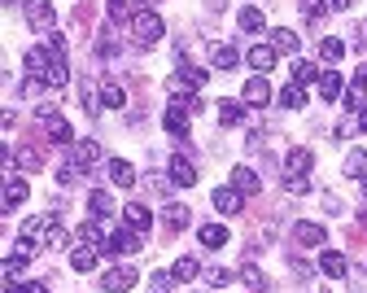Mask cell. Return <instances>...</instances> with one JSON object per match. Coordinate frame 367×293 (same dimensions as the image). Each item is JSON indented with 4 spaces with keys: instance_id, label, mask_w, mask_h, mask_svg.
Returning <instances> with one entry per match:
<instances>
[{
    "instance_id": "obj_1",
    "label": "cell",
    "mask_w": 367,
    "mask_h": 293,
    "mask_svg": "<svg viewBox=\"0 0 367 293\" xmlns=\"http://www.w3.org/2000/svg\"><path fill=\"white\" fill-rule=\"evenodd\" d=\"M131 31H136V44L149 48V44H158V40H162V31H166V27H162V18H158L153 9H140L136 18H131Z\"/></svg>"
},
{
    "instance_id": "obj_2",
    "label": "cell",
    "mask_w": 367,
    "mask_h": 293,
    "mask_svg": "<svg viewBox=\"0 0 367 293\" xmlns=\"http://www.w3.org/2000/svg\"><path fill=\"white\" fill-rule=\"evenodd\" d=\"M210 206L219 210V215H241L245 193H241L237 184H223V188H214V193H210Z\"/></svg>"
},
{
    "instance_id": "obj_3",
    "label": "cell",
    "mask_w": 367,
    "mask_h": 293,
    "mask_svg": "<svg viewBox=\"0 0 367 293\" xmlns=\"http://www.w3.org/2000/svg\"><path fill=\"white\" fill-rule=\"evenodd\" d=\"M136 246H140V232H136V227H114V232L105 236L101 254H105V258H110V254H131Z\"/></svg>"
},
{
    "instance_id": "obj_4",
    "label": "cell",
    "mask_w": 367,
    "mask_h": 293,
    "mask_svg": "<svg viewBox=\"0 0 367 293\" xmlns=\"http://www.w3.org/2000/svg\"><path fill=\"white\" fill-rule=\"evenodd\" d=\"M44 136L53 140V144H75V127L61 119V114H53V110H44Z\"/></svg>"
},
{
    "instance_id": "obj_5",
    "label": "cell",
    "mask_w": 367,
    "mask_h": 293,
    "mask_svg": "<svg viewBox=\"0 0 367 293\" xmlns=\"http://www.w3.org/2000/svg\"><path fill=\"white\" fill-rule=\"evenodd\" d=\"M241 101H245V105H254V110H262L267 101H271V88H267V79H262V75H249V79H245Z\"/></svg>"
},
{
    "instance_id": "obj_6",
    "label": "cell",
    "mask_w": 367,
    "mask_h": 293,
    "mask_svg": "<svg viewBox=\"0 0 367 293\" xmlns=\"http://www.w3.org/2000/svg\"><path fill=\"white\" fill-rule=\"evenodd\" d=\"M188 105H184V101H175L171 110H166L162 114V127H166V132H171V136H188Z\"/></svg>"
},
{
    "instance_id": "obj_7",
    "label": "cell",
    "mask_w": 367,
    "mask_h": 293,
    "mask_svg": "<svg viewBox=\"0 0 367 293\" xmlns=\"http://www.w3.org/2000/svg\"><path fill=\"white\" fill-rule=\"evenodd\" d=\"M123 223H127V227H136V232H149V227H153V210H149L144 202H127Z\"/></svg>"
},
{
    "instance_id": "obj_8",
    "label": "cell",
    "mask_w": 367,
    "mask_h": 293,
    "mask_svg": "<svg viewBox=\"0 0 367 293\" xmlns=\"http://www.w3.org/2000/svg\"><path fill=\"white\" fill-rule=\"evenodd\" d=\"M27 22L36 27V31H40V27L48 31V27L57 22V13H53V5H48V0H27Z\"/></svg>"
},
{
    "instance_id": "obj_9",
    "label": "cell",
    "mask_w": 367,
    "mask_h": 293,
    "mask_svg": "<svg viewBox=\"0 0 367 293\" xmlns=\"http://www.w3.org/2000/svg\"><path fill=\"white\" fill-rule=\"evenodd\" d=\"M131 285H136V271L131 267H114V271L101 276V289H110V293H127Z\"/></svg>"
},
{
    "instance_id": "obj_10",
    "label": "cell",
    "mask_w": 367,
    "mask_h": 293,
    "mask_svg": "<svg viewBox=\"0 0 367 293\" xmlns=\"http://www.w3.org/2000/svg\"><path fill=\"white\" fill-rule=\"evenodd\" d=\"M105 171H110V184H119V188H131V184H136V167H131V162H123V158H110Z\"/></svg>"
},
{
    "instance_id": "obj_11",
    "label": "cell",
    "mask_w": 367,
    "mask_h": 293,
    "mask_svg": "<svg viewBox=\"0 0 367 293\" xmlns=\"http://www.w3.org/2000/svg\"><path fill=\"white\" fill-rule=\"evenodd\" d=\"M70 162H75V167H92V162H101V144H96V140H75L70 144Z\"/></svg>"
},
{
    "instance_id": "obj_12",
    "label": "cell",
    "mask_w": 367,
    "mask_h": 293,
    "mask_svg": "<svg viewBox=\"0 0 367 293\" xmlns=\"http://www.w3.org/2000/svg\"><path fill=\"white\" fill-rule=\"evenodd\" d=\"M171 184H179V188H193L197 184V167H193V162L188 158H171Z\"/></svg>"
},
{
    "instance_id": "obj_13",
    "label": "cell",
    "mask_w": 367,
    "mask_h": 293,
    "mask_svg": "<svg viewBox=\"0 0 367 293\" xmlns=\"http://www.w3.org/2000/svg\"><path fill=\"white\" fill-rule=\"evenodd\" d=\"M276 48L271 44H254V48H249V70H258V75H267V70H271L276 66Z\"/></svg>"
},
{
    "instance_id": "obj_14",
    "label": "cell",
    "mask_w": 367,
    "mask_h": 293,
    "mask_svg": "<svg viewBox=\"0 0 367 293\" xmlns=\"http://www.w3.org/2000/svg\"><path fill=\"white\" fill-rule=\"evenodd\" d=\"M293 236L302 241L306 250H320V246H324V227H320V223H310V219L297 223V227H293Z\"/></svg>"
},
{
    "instance_id": "obj_15",
    "label": "cell",
    "mask_w": 367,
    "mask_h": 293,
    "mask_svg": "<svg viewBox=\"0 0 367 293\" xmlns=\"http://www.w3.org/2000/svg\"><path fill=\"white\" fill-rule=\"evenodd\" d=\"M48 66H53L48 48H27V70H31V79H48Z\"/></svg>"
},
{
    "instance_id": "obj_16",
    "label": "cell",
    "mask_w": 367,
    "mask_h": 293,
    "mask_svg": "<svg viewBox=\"0 0 367 293\" xmlns=\"http://www.w3.org/2000/svg\"><path fill=\"white\" fill-rule=\"evenodd\" d=\"M320 267H324V276H332V280H341L350 263H345V254H341V250H324V254H320Z\"/></svg>"
},
{
    "instance_id": "obj_17",
    "label": "cell",
    "mask_w": 367,
    "mask_h": 293,
    "mask_svg": "<svg viewBox=\"0 0 367 293\" xmlns=\"http://www.w3.org/2000/svg\"><path fill=\"white\" fill-rule=\"evenodd\" d=\"M96 258H105L96 246H79V250H70V267H75V271H92Z\"/></svg>"
},
{
    "instance_id": "obj_18",
    "label": "cell",
    "mask_w": 367,
    "mask_h": 293,
    "mask_svg": "<svg viewBox=\"0 0 367 293\" xmlns=\"http://www.w3.org/2000/svg\"><path fill=\"white\" fill-rule=\"evenodd\" d=\"M237 22H241V31H249V36H258V31L267 27V18H262V9H258V5H245V9L237 13Z\"/></svg>"
},
{
    "instance_id": "obj_19",
    "label": "cell",
    "mask_w": 367,
    "mask_h": 293,
    "mask_svg": "<svg viewBox=\"0 0 367 293\" xmlns=\"http://www.w3.org/2000/svg\"><path fill=\"white\" fill-rule=\"evenodd\" d=\"M162 219H166V227H171V232H184V227L193 223V210H188V206H166Z\"/></svg>"
},
{
    "instance_id": "obj_20",
    "label": "cell",
    "mask_w": 367,
    "mask_h": 293,
    "mask_svg": "<svg viewBox=\"0 0 367 293\" xmlns=\"http://www.w3.org/2000/svg\"><path fill=\"white\" fill-rule=\"evenodd\" d=\"M197 241H202L206 250H219V246H227V227L223 223H206L202 232H197Z\"/></svg>"
},
{
    "instance_id": "obj_21",
    "label": "cell",
    "mask_w": 367,
    "mask_h": 293,
    "mask_svg": "<svg viewBox=\"0 0 367 293\" xmlns=\"http://www.w3.org/2000/svg\"><path fill=\"white\" fill-rule=\"evenodd\" d=\"M214 114H219V123H223V127H241V123H245L241 101H219V105H214Z\"/></svg>"
},
{
    "instance_id": "obj_22",
    "label": "cell",
    "mask_w": 367,
    "mask_h": 293,
    "mask_svg": "<svg viewBox=\"0 0 367 293\" xmlns=\"http://www.w3.org/2000/svg\"><path fill=\"white\" fill-rule=\"evenodd\" d=\"M88 210H92V215L101 219V223H110V215H114V202H110V193H105V188H96L92 197H88Z\"/></svg>"
},
{
    "instance_id": "obj_23",
    "label": "cell",
    "mask_w": 367,
    "mask_h": 293,
    "mask_svg": "<svg viewBox=\"0 0 367 293\" xmlns=\"http://www.w3.org/2000/svg\"><path fill=\"white\" fill-rule=\"evenodd\" d=\"M27 197H31L27 180H9V184H5V210H18V206H22Z\"/></svg>"
},
{
    "instance_id": "obj_24",
    "label": "cell",
    "mask_w": 367,
    "mask_h": 293,
    "mask_svg": "<svg viewBox=\"0 0 367 293\" xmlns=\"http://www.w3.org/2000/svg\"><path fill=\"white\" fill-rule=\"evenodd\" d=\"M48 232H53V219H27V223H22V241H31V246L44 241Z\"/></svg>"
},
{
    "instance_id": "obj_25",
    "label": "cell",
    "mask_w": 367,
    "mask_h": 293,
    "mask_svg": "<svg viewBox=\"0 0 367 293\" xmlns=\"http://www.w3.org/2000/svg\"><path fill=\"white\" fill-rule=\"evenodd\" d=\"M271 48H276V53H297V31L276 27V31H271Z\"/></svg>"
},
{
    "instance_id": "obj_26",
    "label": "cell",
    "mask_w": 367,
    "mask_h": 293,
    "mask_svg": "<svg viewBox=\"0 0 367 293\" xmlns=\"http://www.w3.org/2000/svg\"><path fill=\"white\" fill-rule=\"evenodd\" d=\"M280 105H289V110H302V105H306V88L297 84V79H293V84H285V88H280Z\"/></svg>"
},
{
    "instance_id": "obj_27",
    "label": "cell",
    "mask_w": 367,
    "mask_h": 293,
    "mask_svg": "<svg viewBox=\"0 0 367 293\" xmlns=\"http://www.w3.org/2000/svg\"><path fill=\"white\" fill-rule=\"evenodd\" d=\"M232 184H237L241 193H249V197L262 188V184H258V171H249V167H237V171H232Z\"/></svg>"
},
{
    "instance_id": "obj_28",
    "label": "cell",
    "mask_w": 367,
    "mask_h": 293,
    "mask_svg": "<svg viewBox=\"0 0 367 293\" xmlns=\"http://www.w3.org/2000/svg\"><path fill=\"white\" fill-rule=\"evenodd\" d=\"M210 61H214V66H219V70H232V66H237V61H241V53H237V48H232V44H214Z\"/></svg>"
},
{
    "instance_id": "obj_29",
    "label": "cell",
    "mask_w": 367,
    "mask_h": 293,
    "mask_svg": "<svg viewBox=\"0 0 367 293\" xmlns=\"http://www.w3.org/2000/svg\"><path fill=\"white\" fill-rule=\"evenodd\" d=\"M320 96H324V101H337V96H341V75L337 70H324L320 75Z\"/></svg>"
},
{
    "instance_id": "obj_30",
    "label": "cell",
    "mask_w": 367,
    "mask_h": 293,
    "mask_svg": "<svg viewBox=\"0 0 367 293\" xmlns=\"http://www.w3.org/2000/svg\"><path fill=\"white\" fill-rule=\"evenodd\" d=\"M310 162H315L310 149H289V175H306V171H310Z\"/></svg>"
},
{
    "instance_id": "obj_31",
    "label": "cell",
    "mask_w": 367,
    "mask_h": 293,
    "mask_svg": "<svg viewBox=\"0 0 367 293\" xmlns=\"http://www.w3.org/2000/svg\"><path fill=\"white\" fill-rule=\"evenodd\" d=\"M66 79H70V70H66V57L53 53V66H48V79H44V84H48V88H66Z\"/></svg>"
},
{
    "instance_id": "obj_32",
    "label": "cell",
    "mask_w": 367,
    "mask_h": 293,
    "mask_svg": "<svg viewBox=\"0 0 367 293\" xmlns=\"http://www.w3.org/2000/svg\"><path fill=\"white\" fill-rule=\"evenodd\" d=\"M123 101H127V92H123L119 84H105V88H101V105H105V110H123Z\"/></svg>"
},
{
    "instance_id": "obj_33",
    "label": "cell",
    "mask_w": 367,
    "mask_h": 293,
    "mask_svg": "<svg viewBox=\"0 0 367 293\" xmlns=\"http://www.w3.org/2000/svg\"><path fill=\"white\" fill-rule=\"evenodd\" d=\"M320 75L324 70H315L310 61H293V79H297V84H320Z\"/></svg>"
},
{
    "instance_id": "obj_34",
    "label": "cell",
    "mask_w": 367,
    "mask_h": 293,
    "mask_svg": "<svg viewBox=\"0 0 367 293\" xmlns=\"http://www.w3.org/2000/svg\"><path fill=\"white\" fill-rule=\"evenodd\" d=\"M79 241H83V246H96V250H101V246H105L101 223H83V227H79Z\"/></svg>"
},
{
    "instance_id": "obj_35",
    "label": "cell",
    "mask_w": 367,
    "mask_h": 293,
    "mask_svg": "<svg viewBox=\"0 0 367 293\" xmlns=\"http://www.w3.org/2000/svg\"><path fill=\"white\" fill-rule=\"evenodd\" d=\"M320 53H324V61H341V57H345V44H341L337 36H328V40L320 44Z\"/></svg>"
},
{
    "instance_id": "obj_36",
    "label": "cell",
    "mask_w": 367,
    "mask_h": 293,
    "mask_svg": "<svg viewBox=\"0 0 367 293\" xmlns=\"http://www.w3.org/2000/svg\"><path fill=\"white\" fill-rule=\"evenodd\" d=\"M175 280H197V258H179V263L171 267Z\"/></svg>"
},
{
    "instance_id": "obj_37",
    "label": "cell",
    "mask_w": 367,
    "mask_h": 293,
    "mask_svg": "<svg viewBox=\"0 0 367 293\" xmlns=\"http://www.w3.org/2000/svg\"><path fill=\"white\" fill-rule=\"evenodd\" d=\"M367 171V153L354 149V153H345V175H363Z\"/></svg>"
},
{
    "instance_id": "obj_38",
    "label": "cell",
    "mask_w": 367,
    "mask_h": 293,
    "mask_svg": "<svg viewBox=\"0 0 367 293\" xmlns=\"http://www.w3.org/2000/svg\"><path fill=\"white\" fill-rule=\"evenodd\" d=\"M297 5H302V13H306L310 22H320V13L328 9V0H297Z\"/></svg>"
},
{
    "instance_id": "obj_39",
    "label": "cell",
    "mask_w": 367,
    "mask_h": 293,
    "mask_svg": "<svg viewBox=\"0 0 367 293\" xmlns=\"http://www.w3.org/2000/svg\"><path fill=\"white\" fill-rule=\"evenodd\" d=\"M241 280H245L249 289H262V285H267V280H262V271H258V267H249V263L241 267Z\"/></svg>"
},
{
    "instance_id": "obj_40",
    "label": "cell",
    "mask_w": 367,
    "mask_h": 293,
    "mask_svg": "<svg viewBox=\"0 0 367 293\" xmlns=\"http://www.w3.org/2000/svg\"><path fill=\"white\" fill-rule=\"evenodd\" d=\"M171 280H175L171 271H153V276H149V285H153V293H166V289H171Z\"/></svg>"
},
{
    "instance_id": "obj_41",
    "label": "cell",
    "mask_w": 367,
    "mask_h": 293,
    "mask_svg": "<svg viewBox=\"0 0 367 293\" xmlns=\"http://www.w3.org/2000/svg\"><path fill=\"white\" fill-rule=\"evenodd\" d=\"M48 48H53L57 57H66V48H70V40H66L61 31H48Z\"/></svg>"
},
{
    "instance_id": "obj_42",
    "label": "cell",
    "mask_w": 367,
    "mask_h": 293,
    "mask_svg": "<svg viewBox=\"0 0 367 293\" xmlns=\"http://www.w3.org/2000/svg\"><path fill=\"white\" fill-rule=\"evenodd\" d=\"M289 193H297V197H306V193H310V180H306V175H289Z\"/></svg>"
},
{
    "instance_id": "obj_43",
    "label": "cell",
    "mask_w": 367,
    "mask_h": 293,
    "mask_svg": "<svg viewBox=\"0 0 367 293\" xmlns=\"http://www.w3.org/2000/svg\"><path fill=\"white\" fill-rule=\"evenodd\" d=\"M345 110H363V88H345Z\"/></svg>"
},
{
    "instance_id": "obj_44",
    "label": "cell",
    "mask_w": 367,
    "mask_h": 293,
    "mask_svg": "<svg viewBox=\"0 0 367 293\" xmlns=\"http://www.w3.org/2000/svg\"><path fill=\"white\" fill-rule=\"evenodd\" d=\"M83 105H88V114H101V101H96L92 84H83Z\"/></svg>"
},
{
    "instance_id": "obj_45",
    "label": "cell",
    "mask_w": 367,
    "mask_h": 293,
    "mask_svg": "<svg viewBox=\"0 0 367 293\" xmlns=\"http://www.w3.org/2000/svg\"><path fill=\"white\" fill-rule=\"evenodd\" d=\"M227 280H232V276H227L223 267H210V285H214V289H219V285H227Z\"/></svg>"
},
{
    "instance_id": "obj_46",
    "label": "cell",
    "mask_w": 367,
    "mask_h": 293,
    "mask_svg": "<svg viewBox=\"0 0 367 293\" xmlns=\"http://www.w3.org/2000/svg\"><path fill=\"white\" fill-rule=\"evenodd\" d=\"M96 53H101V57H114V53H119V44H114V40H101V44H96Z\"/></svg>"
},
{
    "instance_id": "obj_47",
    "label": "cell",
    "mask_w": 367,
    "mask_h": 293,
    "mask_svg": "<svg viewBox=\"0 0 367 293\" xmlns=\"http://www.w3.org/2000/svg\"><path fill=\"white\" fill-rule=\"evenodd\" d=\"M354 84H359V88H367V61H363V66H359V75H354Z\"/></svg>"
},
{
    "instance_id": "obj_48",
    "label": "cell",
    "mask_w": 367,
    "mask_h": 293,
    "mask_svg": "<svg viewBox=\"0 0 367 293\" xmlns=\"http://www.w3.org/2000/svg\"><path fill=\"white\" fill-rule=\"evenodd\" d=\"M328 9H345V0H328Z\"/></svg>"
},
{
    "instance_id": "obj_49",
    "label": "cell",
    "mask_w": 367,
    "mask_h": 293,
    "mask_svg": "<svg viewBox=\"0 0 367 293\" xmlns=\"http://www.w3.org/2000/svg\"><path fill=\"white\" fill-rule=\"evenodd\" d=\"M131 5H140V9H144V5H153V0H131Z\"/></svg>"
},
{
    "instance_id": "obj_50",
    "label": "cell",
    "mask_w": 367,
    "mask_h": 293,
    "mask_svg": "<svg viewBox=\"0 0 367 293\" xmlns=\"http://www.w3.org/2000/svg\"><path fill=\"white\" fill-rule=\"evenodd\" d=\"M363 193H367V180H363Z\"/></svg>"
}]
</instances>
